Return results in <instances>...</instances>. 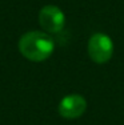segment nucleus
<instances>
[{"label": "nucleus", "instance_id": "f257e3e1", "mask_svg": "<svg viewBox=\"0 0 124 125\" xmlns=\"http://www.w3.org/2000/svg\"><path fill=\"white\" fill-rule=\"evenodd\" d=\"M55 49L54 39L45 32L29 31L19 40V51L25 59L35 62L44 61Z\"/></svg>", "mask_w": 124, "mask_h": 125}, {"label": "nucleus", "instance_id": "f03ea898", "mask_svg": "<svg viewBox=\"0 0 124 125\" xmlns=\"http://www.w3.org/2000/svg\"><path fill=\"white\" fill-rule=\"evenodd\" d=\"M88 56L96 64H105L113 55V41L105 33L96 32L88 40Z\"/></svg>", "mask_w": 124, "mask_h": 125}, {"label": "nucleus", "instance_id": "7ed1b4c3", "mask_svg": "<svg viewBox=\"0 0 124 125\" xmlns=\"http://www.w3.org/2000/svg\"><path fill=\"white\" fill-rule=\"evenodd\" d=\"M39 23L44 31L49 33H57L66 24V16L56 5H45L39 12Z\"/></svg>", "mask_w": 124, "mask_h": 125}, {"label": "nucleus", "instance_id": "20e7f679", "mask_svg": "<svg viewBox=\"0 0 124 125\" xmlns=\"http://www.w3.org/2000/svg\"><path fill=\"white\" fill-rule=\"evenodd\" d=\"M87 109V101L80 94H68L64 99H61L59 104V113L61 117L73 120L83 116V113Z\"/></svg>", "mask_w": 124, "mask_h": 125}]
</instances>
